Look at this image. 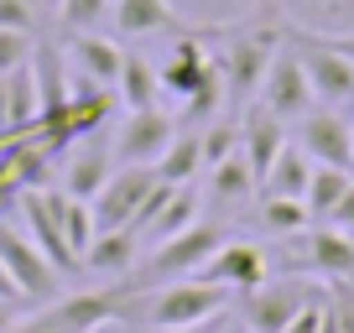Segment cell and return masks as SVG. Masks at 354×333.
<instances>
[{"mask_svg":"<svg viewBox=\"0 0 354 333\" xmlns=\"http://www.w3.org/2000/svg\"><path fill=\"white\" fill-rule=\"evenodd\" d=\"M281 42H287L281 21H250V26H230L224 32V47H214V63H219L224 104L230 110H245L261 94V78H266V68H271Z\"/></svg>","mask_w":354,"mask_h":333,"instance_id":"cell-1","label":"cell"},{"mask_svg":"<svg viewBox=\"0 0 354 333\" xmlns=\"http://www.w3.org/2000/svg\"><path fill=\"white\" fill-rule=\"evenodd\" d=\"M230 302L234 297L224 287H209V281H198V276H177V281H162V287L136 292L131 318L146 323L151 333H162V328H203V323L224 318Z\"/></svg>","mask_w":354,"mask_h":333,"instance_id":"cell-2","label":"cell"},{"mask_svg":"<svg viewBox=\"0 0 354 333\" xmlns=\"http://www.w3.org/2000/svg\"><path fill=\"white\" fill-rule=\"evenodd\" d=\"M131 287H100V292H57L47 297V307H37L32 318H16L6 333H94L115 318H131Z\"/></svg>","mask_w":354,"mask_h":333,"instance_id":"cell-3","label":"cell"},{"mask_svg":"<svg viewBox=\"0 0 354 333\" xmlns=\"http://www.w3.org/2000/svg\"><path fill=\"white\" fill-rule=\"evenodd\" d=\"M224 240H230V234H224V224H214V219H198V224H188V229H177L172 240L151 245V256L136 260L131 292L162 287V281H177V276H193V271H198Z\"/></svg>","mask_w":354,"mask_h":333,"instance_id":"cell-4","label":"cell"},{"mask_svg":"<svg viewBox=\"0 0 354 333\" xmlns=\"http://www.w3.org/2000/svg\"><path fill=\"white\" fill-rule=\"evenodd\" d=\"M318 297H323V287L313 276H266L261 287L234 292V318H240L245 333H281Z\"/></svg>","mask_w":354,"mask_h":333,"instance_id":"cell-5","label":"cell"},{"mask_svg":"<svg viewBox=\"0 0 354 333\" xmlns=\"http://www.w3.org/2000/svg\"><path fill=\"white\" fill-rule=\"evenodd\" d=\"M281 32H287L292 53H297L302 68H308V84H313V94H318V104H333V110L354 104V63L349 57H344L323 32H313V26L281 21Z\"/></svg>","mask_w":354,"mask_h":333,"instance_id":"cell-6","label":"cell"},{"mask_svg":"<svg viewBox=\"0 0 354 333\" xmlns=\"http://www.w3.org/2000/svg\"><path fill=\"white\" fill-rule=\"evenodd\" d=\"M177 135V115L167 110H125L120 125H110V151L115 166H156V156L167 151V141Z\"/></svg>","mask_w":354,"mask_h":333,"instance_id":"cell-7","label":"cell"},{"mask_svg":"<svg viewBox=\"0 0 354 333\" xmlns=\"http://www.w3.org/2000/svg\"><path fill=\"white\" fill-rule=\"evenodd\" d=\"M255 99L277 115V120H287V125H297L302 115L318 104V94H313V84H308V68H302V57L292 53V42L277 47V57H271V68H266Z\"/></svg>","mask_w":354,"mask_h":333,"instance_id":"cell-8","label":"cell"},{"mask_svg":"<svg viewBox=\"0 0 354 333\" xmlns=\"http://www.w3.org/2000/svg\"><path fill=\"white\" fill-rule=\"evenodd\" d=\"M151 188H156V166H115L110 178H104V188L88 198V209H94V234L100 229H131Z\"/></svg>","mask_w":354,"mask_h":333,"instance_id":"cell-9","label":"cell"},{"mask_svg":"<svg viewBox=\"0 0 354 333\" xmlns=\"http://www.w3.org/2000/svg\"><path fill=\"white\" fill-rule=\"evenodd\" d=\"M292 141L318 166H349L354 172V125H349V115L333 110V104H313V110L292 125Z\"/></svg>","mask_w":354,"mask_h":333,"instance_id":"cell-10","label":"cell"},{"mask_svg":"<svg viewBox=\"0 0 354 333\" xmlns=\"http://www.w3.org/2000/svg\"><path fill=\"white\" fill-rule=\"evenodd\" d=\"M0 260H6V271H11V281L21 287V297H37V302H47V297H57L63 292V271L53 266V260L37 250L32 240H26V229H16V224H6L0 219Z\"/></svg>","mask_w":354,"mask_h":333,"instance_id":"cell-11","label":"cell"},{"mask_svg":"<svg viewBox=\"0 0 354 333\" xmlns=\"http://www.w3.org/2000/svg\"><path fill=\"white\" fill-rule=\"evenodd\" d=\"M193 276L209 281V287H224L234 297V292H250V287H261V281L271 276V250L255 245V240H224Z\"/></svg>","mask_w":354,"mask_h":333,"instance_id":"cell-12","label":"cell"},{"mask_svg":"<svg viewBox=\"0 0 354 333\" xmlns=\"http://www.w3.org/2000/svg\"><path fill=\"white\" fill-rule=\"evenodd\" d=\"M57 188L73 193V198H94V193L104 188V178L115 172V151H110V135H84V141H73L63 151V162H57Z\"/></svg>","mask_w":354,"mask_h":333,"instance_id":"cell-13","label":"cell"},{"mask_svg":"<svg viewBox=\"0 0 354 333\" xmlns=\"http://www.w3.org/2000/svg\"><path fill=\"white\" fill-rule=\"evenodd\" d=\"M73 78H88L100 89H115L120 84V68H125V47L104 32H68V47H63Z\"/></svg>","mask_w":354,"mask_h":333,"instance_id":"cell-14","label":"cell"},{"mask_svg":"<svg viewBox=\"0 0 354 333\" xmlns=\"http://www.w3.org/2000/svg\"><path fill=\"white\" fill-rule=\"evenodd\" d=\"M302 240V266L323 281H354V234L339 224H308Z\"/></svg>","mask_w":354,"mask_h":333,"instance_id":"cell-15","label":"cell"},{"mask_svg":"<svg viewBox=\"0 0 354 333\" xmlns=\"http://www.w3.org/2000/svg\"><path fill=\"white\" fill-rule=\"evenodd\" d=\"M234 125H240V156L250 162L255 182H261V178H266V166L277 162V151L292 141V125H287V120H277V115L266 110L261 99H250V104H245Z\"/></svg>","mask_w":354,"mask_h":333,"instance_id":"cell-16","label":"cell"},{"mask_svg":"<svg viewBox=\"0 0 354 333\" xmlns=\"http://www.w3.org/2000/svg\"><path fill=\"white\" fill-rule=\"evenodd\" d=\"M11 219H21V229H26V240L37 245V250H42L47 260H53L57 271H63V276H73L78 266H84V260L73 256V250H68L63 245V234H57V224H53V213H47V203H42V188H32V193H21V203H16V213Z\"/></svg>","mask_w":354,"mask_h":333,"instance_id":"cell-17","label":"cell"},{"mask_svg":"<svg viewBox=\"0 0 354 333\" xmlns=\"http://www.w3.org/2000/svg\"><path fill=\"white\" fill-rule=\"evenodd\" d=\"M110 26L120 42H141V37H172L183 32L172 0H115L110 6Z\"/></svg>","mask_w":354,"mask_h":333,"instance_id":"cell-18","label":"cell"},{"mask_svg":"<svg viewBox=\"0 0 354 333\" xmlns=\"http://www.w3.org/2000/svg\"><path fill=\"white\" fill-rule=\"evenodd\" d=\"M141 256H146V245H141V234H136V229H100L94 240H88V250H84V266L94 271V276L125 281Z\"/></svg>","mask_w":354,"mask_h":333,"instance_id":"cell-19","label":"cell"},{"mask_svg":"<svg viewBox=\"0 0 354 333\" xmlns=\"http://www.w3.org/2000/svg\"><path fill=\"white\" fill-rule=\"evenodd\" d=\"M261 193V182H255L250 162H245L240 151L224 156V162H214L209 172H203V203H214V209H240L245 198H255Z\"/></svg>","mask_w":354,"mask_h":333,"instance_id":"cell-20","label":"cell"},{"mask_svg":"<svg viewBox=\"0 0 354 333\" xmlns=\"http://www.w3.org/2000/svg\"><path fill=\"white\" fill-rule=\"evenodd\" d=\"M42 203H47V213H53L63 245L84 260L88 240H94V209H88V198H73V193H63V188L53 182V188H42Z\"/></svg>","mask_w":354,"mask_h":333,"instance_id":"cell-21","label":"cell"},{"mask_svg":"<svg viewBox=\"0 0 354 333\" xmlns=\"http://www.w3.org/2000/svg\"><path fill=\"white\" fill-rule=\"evenodd\" d=\"M198 213H203V193L193 188H172V198L162 203V213H156L151 224L141 229V245L151 250V245H162V240H172L177 229H188V224H198Z\"/></svg>","mask_w":354,"mask_h":333,"instance_id":"cell-22","label":"cell"},{"mask_svg":"<svg viewBox=\"0 0 354 333\" xmlns=\"http://www.w3.org/2000/svg\"><path fill=\"white\" fill-rule=\"evenodd\" d=\"M313 156L302 151L297 141H287L277 151V162L266 166V178H261V193H281V198H302L308 193V178H313Z\"/></svg>","mask_w":354,"mask_h":333,"instance_id":"cell-23","label":"cell"},{"mask_svg":"<svg viewBox=\"0 0 354 333\" xmlns=\"http://www.w3.org/2000/svg\"><path fill=\"white\" fill-rule=\"evenodd\" d=\"M198 172H203V141H198V131H183V125H177L167 151L156 156V178L172 182V188H188Z\"/></svg>","mask_w":354,"mask_h":333,"instance_id":"cell-24","label":"cell"},{"mask_svg":"<svg viewBox=\"0 0 354 333\" xmlns=\"http://www.w3.org/2000/svg\"><path fill=\"white\" fill-rule=\"evenodd\" d=\"M115 94H120L125 110H151L156 94H162V84H156V63H151V57H141V53H125V68H120Z\"/></svg>","mask_w":354,"mask_h":333,"instance_id":"cell-25","label":"cell"},{"mask_svg":"<svg viewBox=\"0 0 354 333\" xmlns=\"http://www.w3.org/2000/svg\"><path fill=\"white\" fill-rule=\"evenodd\" d=\"M255 224H261L266 234H277V240H292V234H302L313 224L308 203L302 198H281V193H261V209H255Z\"/></svg>","mask_w":354,"mask_h":333,"instance_id":"cell-26","label":"cell"},{"mask_svg":"<svg viewBox=\"0 0 354 333\" xmlns=\"http://www.w3.org/2000/svg\"><path fill=\"white\" fill-rule=\"evenodd\" d=\"M354 172L349 166H313V178H308V193H302V203H308L313 224H323L333 209H339V198L349 193Z\"/></svg>","mask_w":354,"mask_h":333,"instance_id":"cell-27","label":"cell"},{"mask_svg":"<svg viewBox=\"0 0 354 333\" xmlns=\"http://www.w3.org/2000/svg\"><path fill=\"white\" fill-rule=\"evenodd\" d=\"M53 16L63 32H100L110 26V0H57Z\"/></svg>","mask_w":354,"mask_h":333,"instance_id":"cell-28","label":"cell"},{"mask_svg":"<svg viewBox=\"0 0 354 333\" xmlns=\"http://www.w3.org/2000/svg\"><path fill=\"white\" fill-rule=\"evenodd\" d=\"M198 141H203V172H209L214 162H224V156L240 151V125L214 120V125H203V131H198Z\"/></svg>","mask_w":354,"mask_h":333,"instance_id":"cell-29","label":"cell"},{"mask_svg":"<svg viewBox=\"0 0 354 333\" xmlns=\"http://www.w3.org/2000/svg\"><path fill=\"white\" fill-rule=\"evenodd\" d=\"M32 53H37V37L32 32H6V26H0V73L32 63Z\"/></svg>","mask_w":354,"mask_h":333,"instance_id":"cell-30","label":"cell"},{"mask_svg":"<svg viewBox=\"0 0 354 333\" xmlns=\"http://www.w3.org/2000/svg\"><path fill=\"white\" fill-rule=\"evenodd\" d=\"M0 26L6 32H37V6L32 0H0Z\"/></svg>","mask_w":354,"mask_h":333,"instance_id":"cell-31","label":"cell"},{"mask_svg":"<svg viewBox=\"0 0 354 333\" xmlns=\"http://www.w3.org/2000/svg\"><path fill=\"white\" fill-rule=\"evenodd\" d=\"M318 328H323V297H318V302H308V307H302L281 333H318Z\"/></svg>","mask_w":354,"mask_h":333,"instance_id":"cell-32","label":"cell"},{"mask_svg":"<svg viewBox=\"0 0 354 333\" xmlns=\"http://www.w3.org/2000/svg\"><path fill=\"white\" fill-rule=\"evenodd\" d=\"M323 224H339V229H349V234H354V182H349V193L339 198V209H333Z\"/></svg>","mask_w":354,"mask_h":333,"instance_id":"cell-33","label":"cell"},{"mask_svg":"<svg viewBox=\"0 0 354 333\" xmlns=\"http://www.w3.org/2000/svg\"><path fill=\"white\" fill-rule=\"evenodd\" d=\"M0 302H21V287L11 281V271H6V260H0Z\"/></svg>","mask_w":354,"mask_h":333,"instance_id":"cell-34","label":"cell"},{"mask_svg":"<svg viewBox=\"0 0 354 333\" xmlns=\"http://www.w3.org/2000/svg\"><path fill=\"white\" fill-rule=\"evenodd\" d=\"M323 37H328V42H333V47H339V53L354 63V32H323Z\"/></svg>","mask_w":354,"mask_h":333,"instance_id":"cell-35","label":"cell"},{"mask_svg":"<svg viewBox=\"0 0 354 333\" xmlns=\"http://www.w3.org/2000/svg\"><path fill=\"white\" fill-rule=\"evenodd\" d=\"M11 323H16V318H11V302H0V333L11 328Z\"/></svg>","mask_w":354,"mask_h":333,"instance_id":"cell-36","label":"cell"},{"mask_svg":"<svg viewBox=\"0 0 354 333\" xmlns=\"http://www.w3.org/2000/svg\"><path fill=\"white\" fill-rule=\"evenodd\" d=\"M214 323H219V318H214ZM214 323H203V328H162V333H209Z\"/></svg>","mask_w":354,"mask_h":333,"instance_id":"cell-37","label":"cell"},{"mask_svg":"<svg viewBox=\"0 0 354 333\" xmlns=\"http://www.w3.org/2000/svg\"><path fill=\"white\" fill-rule=\"evenodd\" d=\"M37 6H47V11H57V0H37Z\"/></svg>","mask_w":354,"mask_h":333,"instance_id":"cell-38","label":"cell"},{"mask_svg":"<svg viewBox=\"0 0 354 333\" xmlns=\"http://www.w3.org/2000/svg\"><path fill=\"white\" fill-rule=\"evenodd\" d=\"M349 125H354V115H349Z\"/></svg>","mask_w":354,"mask_h":333,"instance_id":"cell-39","label":"cell"},{"mask_svg":"<svg viewBox=\"0 0 354 333\" xmlns=\"http://www.w3.org/2000/svg\"><path fill=\"white\" fill-rule=\"evenodd\" d=\"M234 333H245V328H234Z\"/></svg>","mask_w":354,"mask_h":333,"instance_id":"cell-40","label":"cell"},{"mask_svg":"<svg viewBox=\"0 0 354 333\" xmlns=\"http://www.w3.org/2000/svg\"><path fill=\"white\" fill-rule=\"evenodd\" d=\"M110 6H115V0H110Z\"/></svg>","mask_w":354,"mask_h":333,"instance_id":"cell-41","label":"cell"}]
</instances>
